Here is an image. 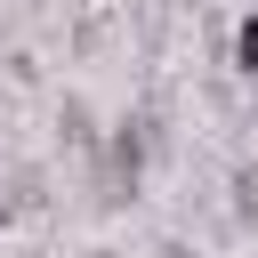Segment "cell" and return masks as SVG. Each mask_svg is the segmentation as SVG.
Here are the masks:
<instances>
[{"label": "cell", "instance_id": "cell-1", "mask_svg": "<svg viewBox=\"0 0 258 258\" xmlns=\"http://www.w3.org/2000/svg\"><path fill=\"white\" fill-rule=\"evenodd\" d=\"M145 153H153V129H145V121H121V129H113V145H105V169H113V194H121V202L137 194Z\"/></svg>", "mask_w": 258, "mask_h": 258}, {"label": "cell", "instance_id": "cell-2", "mask_svg": "<svg viewBox=\"0 0 258 258\" xmlns=\"http://www.w3.org/2000/svg\"><path fill=\"white\" fill-rule=\"evenodd\" d=\"M234 73H250L258 81V8L242 16V32H234Z\"/></svg>", "mask_w": 258, "mask_h": 258}]
</instances>
